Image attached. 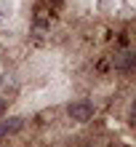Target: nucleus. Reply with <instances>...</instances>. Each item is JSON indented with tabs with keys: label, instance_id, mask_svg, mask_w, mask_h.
Masks as SVG:
<instances>
[{
	"label": "nucleus",
	"instance_id": "2",
	"mask_svg": "<svg viewBox=\"0 0 136 147\" xmlns=\"http://www.w3.org/2000/svg\"><path fill=\"white\" fill-rule=\"evenodd\" d=\"M133 62H136V56H133V51H128V48H123V51H117V54L112 56V64H115V70H131L133 67Z\"/></svg>",
	"mask_w": 136,
	"mask_h": 147
},
{
	"label": "nucleus",
	"instance_id": "4",
	"mask_svg": "<svg viewBox=\"0 0 136 147\" xmlns=\"http://www.w3.org/2000/svg\"><path fill=\"white\" fill-rule=\"evenodd\" d=\"M5 105H8V99H3V96H0V115H3V110H5Z\"/></svg>",
	"mask_w": 136,
	"mask_h": 147
},
{
	"label": "nucleus",
	"instance_id": "1",
	"mask_svg": "<svg viewBox=\"0 0 136 147\" xmlns=\"http://www.w3.org/2000/svg\"><path fill=\"white\" fill-rule=\"evenodd\" d=\"M67 115H70L75 123H88L93 118V105L91 102H72V105L67 107Z\"/></svg>",
	"mask_w": 136,
	"mask_h": 147
},
{
	"label": "nucleus",
	"instance_id": "3",
	"mask_svg": "<svg viewBox=\"0 0 136 147\" xmlns=\"http://www.w3.org/2000/svg\"><path fill=\"white\" fill-rule=\"evenodd\" d=\"M24 120L21 118H8V120H0V136H8V134H13V131H19Z\"/></svg>",
	"mask_w": 136,
	"mask_h": 147
}]
</instances>
